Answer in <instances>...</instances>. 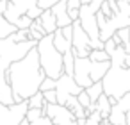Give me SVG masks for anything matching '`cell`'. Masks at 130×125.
<instances>
[{"mask_svg":"<svg viewBox=\"0 0 130 125\" xmlns=\"http://www.w3.org/2000/svg\"><path fill=\"white\" fill-rule=\"evenodd\" d=\"M45 79L46 75L39 64V55L36 48H32L23 59L13 63L7 68V80L13 89L14 104L29 100L32 95H36Z\"/></svg>","mask_w":130,"mask_h":125,"instance_id":"6da1fadb","label":"cell"},{"mask_svg":"<svg viewBox=\"0 0 130 125\" xmlns=\"http://www.w3.org/2000/svg\"><path fill=\"white\" fill-rule=\"evenodd\" d=\"M125 48L118 47L114 54L110 55V68L102 79L103 95L114 96L116 100L123 98L126 93H130V68H125Z\"/></svg>","mask_w":130,"mask_h":125,"instance_id":"7a4b0ae2","label":"cell"},{"mask_svg":"<svg viewBox=\"0 0 130 125\" xmlns=\"http://www.w3.org/2000/svg\"><path fill=\"white\" fill-rule=\"evenodd\" d=\"M36 50H38L39 64H41L45 75L48 79L57 80L64 73V66H62V54L54 47V34H48L41 41H38Z\"/></svg>","mask_w":130,"mask_h":125,"instance_id":"3957f363","label":"cell"},{"mask_svg":"<svg viewBox=\"0 0 130 125\" xmlns=\"http://www.w3.org/2000/svg\"><path fill=\"white\" fill-rule=\"evenodd\" d=\"M109 68H110V61L93 63V61H89V57H86V59L75 57L73 79H75V82L82 89H87L94 82H102V79L105 77V73L109 72Z\"/></svg>","mask_w":130,"mask_h":125,"instance_id":"277c9868","label":"cell"},{"mask_svg":"<svg viewBox=\"0 0 130 125\" xmlns=\"http://www.w3.org/2000/svg\"><path fill=\"white\" fill-rule=\"evenodd\" d=\"M29 109L27 100L14 104V105H4L0 104V125H20L22 120H25V113Z\"/></svg>","mask_w":130,"mask_h":125,"instance_id":"5b68a950","label":"cell"},{"mask_svg":"<svg viewBox=\"0 0 130 125\" xmlns=\"http://www.w3.org/2000/svg\"><path fill=\"white\" fill-rule=\"evenodd\" d=\"M71 52L75 57L86 59L91 54V38L84 32V29L80 27L78 20L73 22V41H71Z\"/></svg>","mask_w":130,"mask_h":125,"instance_id":"8992f818","label":"cell"},{"mask_svg":"<svg viewBox=\"0 0 130 125\" xmlns=\"http://www.w3.org/2000/svg\"><path fill=\"white\" fill-rule=\"evenodd\" d=\"M80 91H82V88L75 82V79H73V77H70V75H66V73H62V75L55 80L57 104H61V105H64V104H66V100H68L70 96H77Z\"/></svg>","mask_w":130,"mask_h":125,"instance_id":"52a82bcc","label":"cell"},{"mask_svg":"<svg viewBox=\"0 0 130 125\" xmlns=\"http://www.w3.org/2000/svg\"><path fill=\"white\" fill-rule=\"evenodd\" d=\"M34 7H38V0H7V7L4 11V18L11 25H14L20 16L27 15Z\"/></svg>","mask_w":130,"mask_h":125,"instance_id":"ba28073f","label":"cell"},{"mask_svg":"<svg viewBox=\"0 0 130 125\" xmlns=\"http://www.w3.org/2000/svg\"><path fill=\"white\" fill-rule=\"evenodd\" d=\"M45 114L52 120L54 125H78L75 114L61 104H46L45 105Z\"/></svg>","mask_w":130,"mask_h":125,"instance_id":"9c48e42d","label":"cell"},{"mask_svg":"<svg viewBox=\"0 0 130 125\" xmlns=\"http://www.w3.org/2000/svg\"><path fill=\"white\" fill-rule=\"evenodd\" d=\"M71 41H73V23L68 25V27L57 29L54 32V47L61 54H66V52H70L73 48L71 47Z\"/></svg>","mask_w":130,"mask_h":125,"instance_id":"30bf717a","label":"cell"},{"mask_svg":"<svg viewBox=\"0 0 130 125\" xmlns=\"http://www.w3.org/2000/svg\"><path fill=\"white\" fill-rule=\"evenodd\" d=\"M55 16V22H57V29H62V27H68L71 25V18L68 16V0H59V2L50 9Z\"/></svg>","mask_w":130,"mask_h":125,"instance_id":"8fae6325","label":"cell"},{"mask_svg":"<svg viewBox=\"0 0 130 125\" xmlns=\"http://www.w3.org/2000/svg\"><path fill=\"white\" fill-rule=\"evenodd\" d=\"M6 7H7V0H0V41L6 39V38H9L11 34H14V32L18 31L14 25H11V23L4 18Z\"/></svg>","mask_w":130,"mask_h":125,"instance_id":"7c38bea8","label":"cell"},{"mask_svg":"<svg viewBox=\"0 0 130 125\" xmlns=\"http://www.w3.org/2000/svg\"><path fill=\"white\" fill-rule=\"evenodd\" d=\"M38 22L41 23V27H43V31H45L46 36L48 34H54L57 31V22H55V16H54V13L50 9L48 11H43V15L38 18Z\"/></svg>","mask_w":130,"mask_h":125,"instance_id":"4fadbf2b","label":"cell"},{"mask_svg":"<svg viewBox=\"0 0 130 125\" xmlns=\"http://www.w3.org/2000/svg\"><path fill=\"white\" fill-rule=\"evenodd\" d=\"M110 109H112V105L109 104V96H107V95H102V96L96 100V111L102 114V118H109Z\"/></svg>","mask_w":130,"mask_h":125,"instance_id":"5bb4252c","label":"cell"},{"mask_svg":"<svg viewBox=\"0 0 130 125\" xmlns=\"http://www.w3.org/2000/svg\"><path fill=\"white\" fill-rule=\"evenodd\" d=\"M62 66H64V73L70 75V77H73V70H75V55H73L71 50L66 52V54H62Z\"/></svg>","mask_w":130,"mask_h":125,"instance_id":"9a60e30c","label":"cell"},{"mask_svg":"<svg viewBox=\"0 0 130 125\" xmlns=\"http://www.w3.org/2000/svg\"><path fill=\"white\" fill-rule=\"evenodd\" d=\"M27 104H29V109H45L46 100H45L43 93H41V91H38L36 95H32V96L27 100Z\"/></svg>","mask_w":130,"mask_h":125,"instance_id":"2e32d148","label":"cell"},{"mask_svg":"<svg viewBox=\"0 0 130 125\" xmlns=\"http://www.w3.org/2000/svg\"><path fill=\"white\" fill-rule=\"evenodd\" d=\"M86 93L89 95L91 104H96V100L103 95V86H102V82H94L93 86H89V88L86 89Z\"/></svg>","mask_w":130,"mask_h":125,"instance_id":"e0dca14e","label":"cell"},{"mask_svg":"<svg viewBox=\"0 0 130 125\" xmlns=\"http://www.w3.org/2000/svg\"><path fill=\"white\" fill-rule=\"evenodd\" d=\"M29 32H30V39H34V41H41V39L46 36V34H45V31H43V27H41V23H39L38 20H34V22H32V25H30Z\"/></svg>","mask_w":130,"mask_h":125,"instance_id":"ac0fdd59","label":"cell"},{"mask_svg":"<svg viewBox=\"0 0 130 125\" xmlns=\"http://www.w3.org/2000/svg\"><path fill=\"white\" fill-rule=\"evenodd\" d=\"M89 61H93V63H105V61H110V55L105 50H91Z\"/></svg>","mask_w":130,"mask_h":125,"instance_id":"d6986e66","label":"cell"},{"mask_svg":"<svg viewBox=\"0 0 130 125\" xmlns=\"http://www.w3.org/2000/svg\"><path fill=\"white\" fill-rule=\"evenodd\" d=\"M43 116H46L45 114V109H27V113H25V120L29 123L30 121H36V120H39Z\"/></svg>","mask_w":130,"mask_h":125,"instance_id":"ffe728a7","label":"cell"},{"mask_svg":"<svg viewBox=\"0 0 130 125\" xmlns=\"http://www.w3.org/2000/svg\"><path fill=\"white\" fill-rule=\"evenodd\" d=\"M32 22H34V20H30L27 15H23V16H20V18H18V22L14 23V27H16L18 31H27V29H30Z\"/></svg>","mask_w":130,"mask_h":125,"instance_id":"44dd1931","label":"cell"},{"mask_svg":"<svg viewBox=\"0 0 130 125\" xmlns=\"http://www.w3.org/2000/svg\"><path fill=\"white\" fill-rule=\"evenodd\" d=\"M11 39H13L14 43L29 41V39H30V32H29V29H27V31H16L14 34H11Z\"/></svg>","mask_w":130,"mask_h":125,"instance_id":"7402d4cb","label":"cell"},{"mask_svg":"<svg viewBox=\"0 0 130 125\" xmlns=\"http://www.w3.org/2000/svg\"><path fill=\"white\" fill-rule=\"evenodd\" d=\"M77 100H78V104H80L84 109H87V107L91 105V98H89V95L86 93V89H82V91L77 95Z\"/></svg>","mask_w":130,"mask_h":125,"instance_id":"603a6c76","label":"cell"},{"mask_svg":"<svg viewBox=\"0 0 130 125\" xmlns=\"http://www.w3.org/2000/svg\"><path fill=\"white\" fill-rule=\"evenodd\" d=\"M57 2H59V0H38V7H39L41 11H48V9H52Z\"/></svg>","mask_w":130,"mask_h":125,"instance_id":"cb8c5ba5","label":"cell"},{"mask_svg":"<svg viewBox=\"0 0 130 125\" xmlns=\"http://www.w3.org/2000/svg\"><path fill=\"white\" fill-rule=\"evenodd\" d=\"M41 93H43V96H45L46 104H57V93H55V89H50V91H41Z\"/></svg>","mask_w":130,"mask_h":125,"instance_id":"d4e9b609","label":"cell"},{"mask_svg":"<svg viewBox=\"0 0 130 125\" xmlns=\"http://www.w3.org/2000/svg\"><path fill=\"white\" fill-rule=\"evenodd\" d=\"M50 89H55V80L54 79H45L43 80V84H41V88H39V91H50Z\"/></svg>","mask_w":130,"mask_h":125,"instance_id":"484cf974","label":"cell"},{"mask_svg":"<svg viewBox=\"0 0 130 125\" xmlns=\"http://www.w3.org/2000/svg\"><path fill=\"white\" fill-rule=\"evenodd\" d=\"M100 13L105 16V18H112L114 16V13H112V9H110V6H109V2L105 0V2L102 4V7H100Z\"/></svg>","mask_w":130,"mask_h":125,"instance_id":"4316f807","label":"cell"},{"mask_svg":"<svg viewBox=\"0 0 130 125\" xmlns=\"http://www.w3.org/2000/svg\"><path fill=\"white\" fill-rule=\"evenodd\" d=\"M29 125H54V123H52V120H50L48 116H43V118H39V120H36V121H30Z\"/></svg>","mask_w":130,"mask_h":125,"instance_id":"83f0119b","label":"cell"},{"mask_svg":"<svg viewBox=\"0 0 130 125\" xmlns=\"http://www.w3.org/2000/svg\"><path fill=\"white\" fill-rule=\"evenodd\" d=\"M82 7V0H68V11L70 9H80Z\"/></svg>","mask_w":130,"mask_h":125,"instance_id":"f1b7e54d","label":"cell"},{"mask_svg":"<svg viewBox=\"0 0 130 125\" xmlns=\"http://www.w3.org/2000/svg\"><path fill=\"white\" fill-rule=\"evenodd\" d=\"M78 15H80L78 9H70V11H68V16L71 18V22H77V20H78Z\"/></svg>","mask_w":130,"mask_h":125,"instance_id":"f546056e","label":"cell"},{"mask_svg":"<svg viewBox=\"0 0 130 125\" xmlns=\"http://www.w3.org/2000/svg\"><path fill=\"white\" fill-rule=\"evenodd\" d=\"M107 2H109V6H110L112 13H114V15H118V13H119V6H118V2H114V0H107Z\"/></svg>","mask_w":130,"mask_h":125,"instance_id":"4dcf8cb0","label":"cell"},{"mask_svg":"<svg viewBox=\"0 0 130 125\" xmlns=\"http://www.w3.org/2000/svg\"><path fill=\"white\" fill-rule=\"evenodd\" d=\"M125 125H130V109H128V113H126V123Z\"/></svg>","mask_w":130,"mask_h":125,"instance_id":"1f68e13d","label":"cell"},{"mask_svg":"<svg viewBox=\"0 0 130 125\" xmlns=\"http://www.w3.org/2000/svg\"><path fill=\"white\" fill-rule=\"evenodd\" d=\"M91 4V0H82V6H89Z\"/></svg>","mask_w":130,"mask_h":125,"instance_id":"d6a6232c","label":"cell"},{"mask_svg":"<svg viewBox=\"0 0 130 125\" xmlns=\"http://www.w3.org/2000/svg\"><path fill=\"white\" fill-rule=\"evenodd\" d=\"M114 2H121V0H114Z\"/></svg>","mask_w":130,"mask_h":125,"instance_id":"836d02e7","label":"cell"},{"mask_svg":"<svg viewBox=\"0 0 130 125\" xmlns=\"http://www.w3.org/2000/svg\"><path fill=\"white\" fill-rule=\"evenodd\" d=\"M0 48H2V43H0Z\"/></svg>","mask_w":130,"mask_h":125,"instance_id":"e575fe53","label":"cell"}]
</instances>
